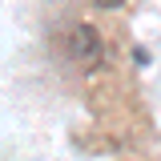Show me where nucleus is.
<instances>
[{
    "label": "nucleus",
    "instance_id": "nucleus-1",
    "mask_svg": "<svg viewBox=\"0 0 161 161\" xmlns=\"http://www.w3.org/2000/svg\"><path fill=\"white\" fill-rule=\"evenodd\" d=\"M69 57L77 60L80 69H97L101 57H105V40L93 24H77L73 32H69Z\"/></svg>",
    "mask_w": 161,
    "mask_h": 161
},
{
    "label": "nucleus",
    "instance_id": "nucleus-2",
    "mask_svg": "<svg viewBox=\"0 0 161 161\" xmlns=\"http://www.w3.org/2000/svg\"><path fill=\"white\" fill-rule=\"evenodd\" d=\"M117 4H125V0H97V8H117Z\"/></svg>",
    "mask_w": 161,
    "mask_h": 161
}]
</instances>
